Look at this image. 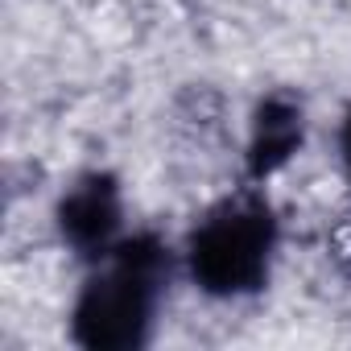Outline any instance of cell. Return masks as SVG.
<instances>
[{
    "label": "cell",
    "instance_id": "277c9868",
    "mask_svg": "<svg viewBox=\"0 0 351 351\" xmlns=\"http://www.w3.org/2000/svg\"><path fill=\"white\" fill-rule=\"evenodd\" d=\"M302 145H306V104L285 87L265 91L248 112L244 178L252 186H265L302 153Z\"/></svg>",
    "mask_w": 351,
    "mask_h": 351
},
{
    "label": "cell",
    "instance_id": "7a4b0ae2",
    "mask_svg": "<svg viewBox=\"0 0 351 351\" xmlns=\"http://www.w3.org/2000/svg\"><path fill=\"white\" fill-rule=\"evenodd\" d=\"M281 248V219L261 186L211 203L182 240V273L211 302H244L269 289Z\"/></svg>",
    "mask_w": 351,
    "mask_h": 351
},
{
    "label": "cell",
    "instance_id": "6da1fadb",
    "mask_svg": "<svg viewBox=\"0 0 351 351\" xmlns=\"http://www.w3.org/2000/svg\"><path fill=\"white\" fill-rule=\"evenodd\" d=\"M182 256L157 232H128L104 261L87 265L71 302V343L83 351H141L153 343L165 293Z\"/></svg>",
    "mask_w": 351,
    "mask_h": 351
},
{
    "label": "cell",
    "instance_id": "5b68a950",
    "mask_svg": "<svg viewBox=\"0 0 351 351\" xmlns=\"http://www.w3.org/2000/svg\"><path fill=\"white\" fill-rule=\"evenodd\" d=\"M339 169H343V182L351 191V104H347V112L339 120Z\"/></svg>",
    "mask_w": 351,
    "mask_h": 351
},
{
    "label": "cell",
    "instance_id": "3957f363",
    "mask_svg": "<svg viewBox=\"0 0 351 351\" xmlns=\"http://www.w3.org/2000/svg\"><path fill=\"white\" fill-rule=\"evenodd\" d=\"M124 186L112 169H83L54 203V232L58 244L87 269L104 261L124 236Z\"/></svg>",
    "mask_w": 351,
    "mask_h": 351
}]
</instances>
